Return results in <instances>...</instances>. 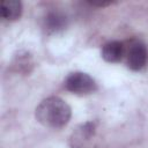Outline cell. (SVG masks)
<instances>
[{
  "label": "cell",
  "instance_id": "6da1fadb",
  "mask_svg": "<svg viewBox=\"0 0 148 148\" xmlns=\"http://www.w3.org/2000/svg\"><path fill=\"white\" fill-rule=\"evenodd\" d=\"M36 119L46 127L60 128L72 116L71 106L60 97L51 96L43 99L36 108Z\"/></svg>",
  "mask_w": 148,
  "mask_h": 148
},
{
  "label": "cell",
  "instance_id": "7a4b0ae2",
  "mask_svg": "<svg viewBox=\"0 0 148 148\" xmlns=\"http://www.w3.org/2000/svg\"><path fill=\"white\" fill-rule=\"evenodd\" d=\"M66 89L79 95H87L97 89L95 80L87 73L74 72L69 74L65 81Z\"/></svg>",
  "mask_w": 148,
  "mask_h": 148
},
{
  "label": "cell",
  "instance_id": "3957f363",
  "mask_svg": "<svg viewBox=\"0 0 148 148\" xmlns=\"http://www.w3.org/2000/svg\"><path fill=\"white\" fill-rule=\"evenodd\" d=\"M148 58L146 45L141 42H134L127 54V66L132 71H140L145 67Z\"/></svg>",
  "mask_w": 148,
  "mask_h": 148
},
{
  "label": "cell",
  "instance_id": "277c9868",
  "mask_svg": "<svg viewBox=\"0 0 148 148\" xmlns=\"http://www.w3.org/2000/svg\"><path fill=\"white\" fill-rule=\"evenodd\" d=\"M95 134V124L92 121H87L79 126L71 136L72 148H84L89 140Z\"/></svg>",
  "mask_w": 148,
  "mask_h": 148
},
{
  "label": "cell",
  "instance_id": "5b68a950",
  "mask_svg": "<svg viewBox=\"0 0 148 148\" xmlns=\"http://www.w3.org/2000/svg\"><path fill=\"white\" fill-rule=\"evenodd\" d=\"M124 46L118 40L106 43L102 49V57L108 62H118L123 58Z\"/></svg>",
  "mask_w": 148,
  "mask_h": 148
},
{
  "label": "cell",
  "instance_id": "8992f818",
  "mask_svg": "<svg viewBox=\"0 0 148 148\" xmlns=\"http://www.w3.org/2000/svg\"><path fill=\"white\" fill-rule=\"evenodd\" d=\"M22 14V3L18 0H3L1 2V16L5 20H17Z\"/></svg>",
  "mask_w": 148,
  "mask_h": 148
},
{
  "label": "cell",
  "instance_id": "52a82bcc",
  "mask_svg": "<svg viewBox=\"0 0 148 148\" xmlns=\"http://www.w3.org/2000/svg\"><path fill=\"white\" fill-rule=\"evenodd\" d=\"M66 24H67L66 16L59 12H51L45 17V28L51 32H58L65 29Z\"/></svg>",
  "mask_w": 148,
  "mask_h": 148
},
{
  "label": "cell",
  "instance_id": "ba28073f",
  "mask_svg": "<svg viewBox=\"0 0 148 148\" xmlns=\"http://www.w3.org/2000/svg\"><path fill=\"white\" fill-rule=\"evenodd\" d=\"M91 6H97V7H106V6H109V5H111V2L110 1H108V2H104V1H99V2H95V1H90L89 2Z\"/></svg>",
  "mask_w": 148,
  "mask_h": 148
}]
</instances>
